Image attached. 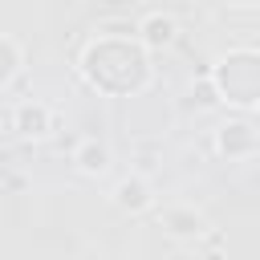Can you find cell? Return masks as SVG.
Instances as JSON below:
<instances>
[{
	"label": "cell",
	"instance_id": "5",
	"mask_svg": "<svg viewBox=\"0 0 260 260\" xmlns=\"http://www.w3.org/2000/svg\"><path fill=\"white\" fill-rule=\"evenodd\" d=\"M118 203H122V207H130V211L146 207V203H150V195H146V183H138V179L130 183V179H126V183L118 187Z\"/></svg>",
	"mask_w": 260,
	"mask_h": 260
},
{
	"label": "cell",
	"instance_id": "2",
	"mask_svg": "<svg viewBox=\"0 0 260 260\" xmlns=\"http://www.w3.org/2000/svg\"><path fill=\"white\" fill-rule=\"evenodd\" d=\"M16 126H20V134H49V126H53V114L37 102V106H20L16 110Z\"/></svg>",
	"mask_w": 260,
	"mask_h": 260
},
{
	"label": "cell",
	"instance_id": "6",
	"mask_svg": "<svg viewBox=\"0 0 260 260\" xmlns=\"http://www.w3.org/2000/svg\"><path fill=\"white\" fill-rule=\"evenodd\" d=\"M8 45H12V41H8V37H0V49H8ZM4 81H8V77L0 73V85H4Z\"/></svg>",
	"mask_w": 260,
	"mask_h": 260
},
{
	"label": "cell",
	"instance_id": "4",
	"mask_svg": "<svg viewBox=\"0 0 260 260\" xmlns=\"http://www.w3.org/2000/svg\"><path fill=\"white\" fill-rule=\"evenodd\" d=\"M77 167H81L85 175H102V171L110 167V150L98 146V142H81V150H77Z\"/></svg>",
	"mask_w": 260,
	"mask_h": 260
},
{
	"label": "cell",
	"instance_id": "1",
	"mask_svg": "<svg viewBox=\"0 0 260 260\" xmlns=\"http://www.w3.org/2000/svg\"><path fill=\"white\" fill-rule=\"evenodd\" d=\"M228 69H236V85H228L223 102H236V106H252L256 102V53L252 49H240L232 57H223Z\"/></svg>",
	"mask_w": 260,
	"mask_h": 260
},
{
	"label": "cell",
	"instance_id": "3",
	"mask_svg": "<svg viewBox=\"0 0 260 260\" xmlns=\"http://www.w3.org/2000/svg\"><path fill=\"white\" fill-rule=\"evenodd\" d=\"M138 32H142V41H146V45H171V41H175V20L154 12V16H146V20H142V28H138Z\"/></svg>",
	"mask_w": 260,
	"mask_h": 260
}]
</instances>
